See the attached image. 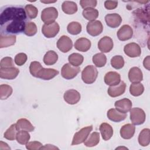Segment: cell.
<instances>
[{"label":"cell","mask_w":150,"mask_h":150,"mask_svg":"<svg viewBox=\"0 0 150 150\" xmlns=\"http://www.w3.org/2000/svg\"><path fill=\"white\" fill-rule=\"evenodd\" d=\"M28 16L21 6H3L0 12V32L3 35H15L24 31Z\"/></svg>","instance_id":"1"},{"label":"cell","mask_w":150,"mask_h":150,"mask_svg":"<svg viewBox=\"0 0 150 150\" xmlns=\"http://www.w3.org/2000/svg\"><path fill=\"white\" fill-rule=\"evenodd\" d=\"M98 76V70L93 65L87 66L82 71L81 79L86 84L93 83Z\"/></svg>","instance_id":"2"},{"label":"cell","mask_w":150,"mask_h":150,"mask_svg":"<svg viewBox=\"0 0 150 150\" xmlns=\"http://www.w3.org/2000/svg\"><path fill=\"white\" fill-rule=\"evenodd\" d=\"M130 120L132 123L136 125L144 123L146 115L144 111L138 107H135L130 110Z\"/></svg>","instance_id":"3"},{"label":"cell","mask_w":150,"mask_h":150,"mask_svg":"<svg viewBox=\"0 0 150 150\" xmlns=\"http://www.w3.org/2000/svg\"><path fill=\"white\" fill-rule=\"evenodd\" d=\"M92 129H93L92 125L87 126L86 127L81 128L78 132L75 133L72 140L71 145H78L86 141V139L87 138L88 136L89 135Z\"/></svg>","instance_id":"4"},{"label":"cell","mask_w":150,"mask_h":150,"mask_svg":"<svg viewBox=\"0 0 150 150\" xmlns=\"http://www.w3.org/2000/svg\"><path fill=\"white\" fill-rule=\"evenodd\" d=\"M58 16V11L54 7H48L45 8L41 13V19L45 24L54 22Z\"/></svg>","instance_id":"5"},{"label":"cell","mask_w":150,"mask_h":150,"mask_svg":"<svg viewBox=\"0 0 150 150\" xmlns=\"http://www.w3.org/2000/svg\"><path fill=\"white\" fill-rule=\"evenodd\" d=\"M80 71V67L73 66L70 63H66L62 68L61 75L63 78L67 80H70L74 78Z\"/></svg>","instance_id":"6"},{"label":"cell","mask_w":150,"mask_h":150,"mask_svg":"<svg viewBox=\"0 0 150 150\" xmlns=\"http://www.w3.org/2000/svg\"><path fill=\"white\" fill-rule=\"evenodd\" d=\"M60 30L59 24L54 22L49 24H44L42 28L43 35L47 38H52L57 35Z\"/></svg>","instance_id":"7"},{"label":"cell","mask_w":150,"mask_h":150,"mask_svg":"<svg viewBox=\"0 0 150 150\" xmlns=\"http://www.w3.org/2000/svg\"><path fill=\"white\" fill-rule=\"evenodd\" d=\"M87 33L92 36H97L101 33L103 26L100 21H94L87 23L86 26Z\"/></svg>","instance_id":"8"},{"label":"cell","mask_w":150,"mask_h":150,"mask_svg":"<svg viewBox=\"0 0 150 150\" xmlns=\"http://www.w3.org/2000/svg\"><path fill=\"white\" fill-rule=\"evenodd\" d=\"M57 47L62 52L67 53L70 51L73 47L72 40L69 36L63 35L57 40Z\"/></svg>","instance_id":"9"},{"label":"cell","mask_w":150,"mask_h":150,"mask_svg":"<svg viewBox=\"0 0 150 150\" xmlns=\"http://www.w3.org/2000/svg\"><path fill=\"white\" fill-rule=\"evenodd\" d=\"M124 51L125 54L130 57H139L141 53V47L134 42L127 44L124 47Z\"/></svg>","instance_id":"10"},{"label":"cell","mask_w":150,"mask_h":150,"mask_svg":"<svg viewBox=\"0 0 150 150\" xmlns=\"http://www.w3.org/2000/svg\"><path fill=\"white\" fill-rule=\"evenodd\" d=\"M80 94L79 91L74 89L67 90L63 96L64 101L69 104L73 105L77 104L80 100Z\"/></svg>","instance_id":"11"},{"label":"cell","mask_w":150,"mask_h":150,"mask_svg":"<svg viewBox=\"0 0 150 150\" xmlns=\"http://www.w3.org/2000/svg\"><path fill=\"white\" fill-rule=\"evenodd\" d=\"M114 43L109 36H104L98 42V48L102 53L110 52L113 48Z\"/></svg>","instance_id":"12"},{"label":"cell","mask_w":150,"mask_h":150,"mask_svg":"<svg viewBox=\"0 0 150 150\" xmlns=\"http://www.w3.org/2000/svg\"><path fill=\"white\" fill-rule=\"evenodd\" d=\"M118 39L121 41H125L131 39L133 36V30L128 25L122 26L117 33Z\"/></svg>","instance_id":"13"},{"label":"cell","mask_w":150,"mask_h":150,"mask_svg":"<svg viewBox=\"0 0 150 150\" xmlns=\"http://www.w3.org/2000/svg\"><path fill=\"white\" fill-rule=\"evenodd\" d=\"M19 73V70L12 67L9 68H0V77L6 80H13L15 79Z\"/></svg>","instance_id":"14"},{"label":"cell","mask_w":150,"mask_h":150,"mask_svg":"<svg viewBox=\"0 0 150 150\" xmlns=\"http://www.w3.org/2000/svg\"><path fill=\"white\" fill-rule=\"evenodd\" d=\"M126 88V84L123 81H121L119 84L110 86L108 88V94L111 97H117L124 93Z\"/></svg>","instance_id":"15"},{"label":"cell","mask_w":150,"mask_h":150,"mask_svg":"<svg viewBox=\"0 0 150 150\" xmlns=\"http://www.w3.org/2000/svg\"><path fill=\"white\" fill-rule=\"evenodd\" d=\"M115 107L118 111L122 113H127L132 108V102L130 100L124 98L121 100L116 101L114 104Z\"/></svg>","instance_id":"16"},{"label":"cell","mask_w":150,"mask_h":150,"mask_svg":"<svg viewBox=\"0 0 150 150\" xmlns=\"http://www.w3.org/2000/svg\"><path fill=\"white\" fill-rule=\"evenodd\" d=\"M105 21L108 26L115 28L118 27L121 23L122 18L118 13H109L105 16Z\"/></svg>","instance_id":"17"},{"label":"cell","mask_w":150,"mask_h":150,"mask_svg":"<svg viewBox=\"0 0 150 150\" xmlns=\"http://www.w3.org/2000/svg\"><path fill=\"white\" fill-rule=\"evenodd\" d=\"M59 74V71L54 69L42 67L38 72L36 77L45 80H49Z\"/></svg>","instance_id":"18"},{"label":"cell","mask_w":150,"mask_h":150,"mask_svg":"<svg viewBox=\"0 0 150 150\" xmlns=\"http://www.w3.org/2000/svg\"><path fill=\"white\" fill-rule=\"evenodd\" d=\"M104 80L107 85L113 86L120 83L121 81V76L116 71H109L105 74Z\"/></svg>","instance_id":"19"},{"label":"cell","mask_w":150,"mask_h":150,"mask_svg":"<svg viewBox=\"0 0 150 150\" xmlns=\"http://www.w3.org/2000/svg\"><path fill=\"white\" fill-rule=\"evenodd\" d=\"M107 116L111 121L115 122H119L126 118L127 114L120 112L115 108H111L107 111Z\"/></svg>","instance_id":"20"},{"label":"cell","mask_w":150,"mask_h":150,"mask_svg":"<svg viewBox=\"0 0 150 150\" xmlns=\"http://www.w3.org/2000/svg\"><path fill=\"white\" fill-rule=\"evenodd\" d=\"M128 79L132 83H139L143 80V74L142 71L138 67H133L129 70Z\"/></svg>","instance_id":"21"},{"label":"cell","mask_w":150,"mask_h":150,"mask_svg":"<svg viewBox=\"0 0 150 150\" xmlns=\"http://www.w3.org/2000/svg\"><path fill=\"white\" fill-rule=\"evenodd\" d=\"M135 127L131 124L124 125L120 129V135L125 139H131L134 135Z\"/></svg>","instance_id":"22"},{"label":"cell","mask_w":150,"mask_h":150,"mask_svg":"<svg viewBox=\"0 0 150 150\" xmlns=\"http://www.w3.org/2000/svg\"><path fill=\"white\" fill-rule=\"evenodd\" d=\"M91 45L90 40L86 38H80L75 42L74 48L80 52H86L90 49Z\"/></svg>","instance_id":"23"},{"label":"cell","mask_w":150,"mask_h":150,"mask_svg":"<svg viewBox=\"0 0 150 150\" xmlns=\"http://www.w3.org/2000/svg\"><path fill=\"white\" fill-rule=\"evenodd\" d=\"M103 139L104 141L109 140L113 135L112 127L108 123L103 122L100 125L99 128Z\"/></svg>","instance_id":"24"},{"label":"cell","mask_w":150,"mask_h":150,"mask_svg":"<svg viewBox=\"0 0 150 150\" xmlns=\"http://www.w3.org/2000/svg\"><path fill=\"white\" fill-rule=\"evenodd\" d=\"M16 40L15 35H0V47H7L13 45Z\"/></svg>","instance_id":"25"},{"label":"cell","mask_w":150,"mask_h":150,"mask_svg":"<svg viewBox=\"0 0 150 150\" xmlns=\"http://www.w3.org/2000/svg\"><path fill=\"white\" fill-rule=\"evenodd\" d=\"M150 142V129L149 128L143 129L139 134L138 142L142 146H146Z\"/></svg>","instance_id":"26"},{"label":"cell","mask_w":150,"mask_h":150,"mask_svg":"<svg viewBox=\"0 0 150 150\" xmlns=\"http://www.w3.org/2000/svg\"><path fill=\"white\" fill-rule=\"evenodd\" d=\"M62 11L66 14L72 15L77 11V5L73 1H64L62 5Z\"/></svg>","instance_id":"27"},{"label":"cell","mask_w":150,"mask_h":150,"mask_svg":"<svg viewBox=\"0 0 150 150\" xmlns=\"http://www.w3.org/2000/svg\"><path fill=\"white\" fill-rule=\"evenodd\" d=\"M16 126L19 131L24 130L28 132H32L34 130L35 127L26 118L19 119L16 123Z\"/></svg>","instance_id":"28"},{"label":"cell","mask_w":150,"mask_h":150,"mask_svg":"<svg viewBox=\"0 0 150 150\" xmlns=\"http://www.w3.org/2000/svg\"><path fill=\"white\" fill-rule=\"evenodd\" d=\"M82 15L86 19L92 22L95 21L98 18L99 13L97 9L93 8H89L84 9L83 11Z\"/></svg>","instance_id":"29"},{"label":"cell","mask_w":150,"mask_h":150,"mask_svg":"<svg viewBox=\"0 0 150 150\" xmlns=\"http://www.w3.org/2000/svg\"><path fill=\"white\" fill-rule=\"evenodd\" d=\"M58 59V55L53 50H49L43 57V62L46 65H53L56 63Z\"/></svg>","instance_id":"30"},{"label":"cell","mask_w":150,"mask_h":150,"mask_svg":"<svg viewBox=\"0 0 150 150\" xmlns=\"http://www.w3.org/2000/svg\"><path fill=\"white\" fill-rule=\"evenodd\" d=\"M100 141V134L98 132H93L89 137L84 142V145L87 147L96 146Z\"/></svg>","instance_id":"31"},{"label":"cell","mask_w":150,"mask_h":150,"mask_svg":"<svg viewBox=\"0 0 150 150\" xmlns=\"http://www.w3.org/2000/svg\"><path fill=\"white\" fill-rule=\"evenodd\" d=\"M92 60L96 67H102L107 63V57L103 53H98L93 56Z\"/></svg>","instance_id":"32"},{"label":"cell","mask_w":150,"mask_h":150,"mask_svg":"<svg viewBox=\"0 0 150 150\" xmlns=\"http://www.w3.org/2000/svg\"><path fill=\"white\" fill-rule=\"evenodd\" d=\"M68 60L70 64L73 66L78 67L81 65L84 60V57L80 53H73L69 55L68 57Z\"/></svg>","instance_id":"33"},{"label":"cell","mask_w":150,"mask_h":150,"mask_svg":"<svg viewBox=\"0 0 150 150\" xmlns=\"http://www.w3.org/2000/svg\"><path fill=\"white\" fill-rule=\"evenodd\" d=\"M144 91V87L140 83H134L129 87V92L131 95L135 97L141 96Z\"/></svg>","instance_id":"34"},{"label":"cell","mask_w":150,"mask_h":150,"mask_svg":"<svg viewBox=\"0 0 150 150\" xmlns=\"http://www.w3.org/2000/svg\"><path fill=\"white\" fill-rule=\"evenodd\" d=\"M18 131H19V130L17 128L16 124H13L5 131V132L4 133V137L6 139H8L9 141H13L16 139V134Z\"/></svg>","instance_id":"35"},{"label":"cell","mask_w":150,"mask_h":150,"mask_svg":"<svg viewBox=\"0 0 150 150\" xmlns=\"http://www.w3.org/2000/svg\"><path fill=\"white\" fill-rule=\"evenodd\" d=\"M30 138L28 131L24 130H20L16 134V139L17 142L21 145H26L29 141Z\"/></svg>","instance_id":"36"},{"label":"cell","mask_w":150,"mask_h":150,"mask_svg":"<svg viewBox=\"0 0 150 150\" xmlns=\"http://www.w3.org/2000/svg\"><path fill=\"white\" fill-rule=\"evenodd\" d=\"M81 25L79 22H71L67 25V32L73 35H76L79 34L81 32Z\"/></svg>","instance_id":"37"},{"label":"cell","mask_w":150,"mask_h":150,"mask_svg":"<svg viewBox=\"0 0 150 150\" xmlns=\"http://www.w3.org/2000/svg\"><path fill=\"white\" fill-rule=\"evenodd\" d=\"M13 90L12 88L8 84H1L0 86V98L1 100L7 99L11 96Z\"/></svg>","instance_id":"38"},{"label":"cell","mask_w":150,"mask_h":150,"mask_svg":"<svg viewBox=\"0 0 150 150\" xmlns=\"http://www.w3.org/2000/svg\"><path fill=\"white\" fill-rule=\"evenodd\" d=\"M111 64L115 69H121L124 66V59L122 56H114L111 59Z\"/></svg>","instance_id":"39"},{"label":"cell","mask_w":150,"mask_h":150,"mask_svg":"<svg viewBox=\"0 0 150 150\" xmlns=\"http://www.w3.org/2000/svg\"><path fill=\"white\" fill-rule=\"evenodd\" d=\"M134 15L135 16V18L139 19L142 23H145L146 20L148 21L149 19V12H146L145 9H138L133 12Z\"/></svg>","instance_id":"40"},{"label":"cell","mask_w":150,"mask_h":150,"mask_svg":"<svg viewBox=\"0 0 150 150\" xmlns=\"http://www.w3.org/2000/svg\"><path fill=\"white\" fill-rule=\"evenodd\" d=\"M23 33L28 36H33L37 33V26L34 22H28L25 25Z\"/></svg>","instance_id":"41"},{"label":"cell","mask_w":150,"mask_h":150,"mask_svg":"<svg viewBox=\"0 0 150 150\" xmlns=\"http://www.w3.org/2000/svg\"><path fill=\"white\" fill-rule=\"evenodd\" d=\"M26 15L29 19H35L38 13V10L36 7L33 6L32 4H28L25 7Z\"/></svg>","instance_id":"42"},{"label":"cell","mask_w":150,"mask_h":150,"mask_svg":"<svg viewBox=\"0 0 150 150\" xmlns=\"http://www.w3.org/2000/svg\"><path fill=\"white\" fill-rule=\"evenodd\" d=\"M40 63L37 61H34L31 62L29 66V71L30 74L33 76L36 77V76L39 71V70L42 68Z\"/></svg>","instance_id":"43"},{"label":"cell","mask_w":150,"mask_h":150,"mask_svg":"<svg viewBox=\"0 0 150 150\" xmlns=\"http://www.w3.org/2000/svg\"><path fill=\"white\" fill-rule=\"evenodd\" d=\"M27 55L24 53H20L17 54L15 57V63L16 65L21 66L23 65L27 61Z\"/></svg>","instance_id":"44"},{"label":"cell","mask_w":150,"mask_h":150,"mask_svg":"<svg viewBox=\"0 0 150 150\" xmlns=\"http://www.w3.org/2000/svg\"><path fill=\"white\" fill-rule=\"evenodd\" d=\"M14 67L13 59L10 57H5L1 60L0 68H9Z\"/></svg>","instance_id":"45"},{"label":"cell","mask_w":150,"mask_h":150,"mask_svg":"<svg viewBox=\"0 0 150 150\" xmlns=\"http://www.w3.org/2000/svg\"><path fill=\"white\" fill-rule=\"evenodd\" d=\"M97 1L96 0H81L80 1V4L83 9L93 8L96 6Z\"/></svg>","instance_id":"46"},{"label":"cell","mask_w":150,"mask_h":150,"mask_svg":"<svg viewBox=\"0 0 150 150\" xmlns=\"http://www.w3.org/2000/svg\"><path fill=\"white\" fill-rule=\"evenodd\" d=\"M43 145L41 142L38 141H32L28 142L26 144V148L29 150H38L41 149Z\"/></svg>","instance_id":"47"},{"label":"cell","mask_w":150,"mask_h":150,"mask_svg":"<svg viewBox=\"0 0 150 150\" xmlns=\"http://www.w3.org/2000/svg\"><path fill=\"white\" fill-rule=\"evenodd\" d=\"M118 1H105L104 2V6L108 10L114 9L117 7Z\"/></svg>","instance_id":"48"},{"label":"cell","mask_w":150,"mask_h":150,"mask_svg":"<svg viewBox=\"0 0 150 150\" xmlns=\"http://www.w3.org/2000/svg\"><path fill=\"white\" fill-rule=\"evenodd\" d=\"M143 65L145 68L149 70V56H148L144 59L143 62Z\"/></svg>","instance_id":"49"},{"label":"cell","mask_w":150,"mask_h":150,"mask_svg":"<svg viewBox=\"0 0 150 150\" xmlns=\"http://www.w3.org/2000/svg\"><path fill=\"white\" fill-rule=\"evenodd\" d=\"M59 149V148L55 146H54L53 145H51V144H46L45 146H42L41 149Z\"/></svg>","instance_id":"50"},{"label":"cell","mask_w":150,"mask_h":150,"mask_svg":"<svg viewBox=\"0 0 150 150\" xmlns=\"http://www.w3.org/2000/svg\"><path fill=\"white\" fill-rule=\"evenodd\" d=\"M42 3H45V4H47V3H53V2H55L56 1H50V2H46V1H40Z\"/></svg>","instance_id":"51"}]
</instances>
